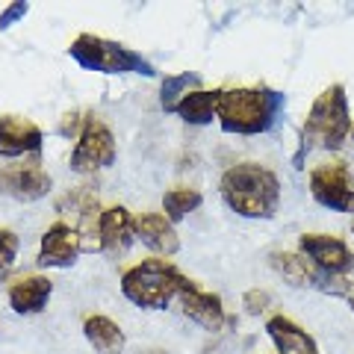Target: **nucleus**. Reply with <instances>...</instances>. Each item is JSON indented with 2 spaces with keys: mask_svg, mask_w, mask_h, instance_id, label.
<instances>
[{
  "mask_svg": "<svg viewBox=\"0 0 354 354\" xmlns=\"http://www.w3.org/2000/svg\"><path fill=\"white\" fill-rule=\"evenodd\" d=\"M80 254H83L80 234H77L68 221L59 218V221H53V225L44 230L36 263L44 266V269H71Z\"/></svg>",
  "mask_w": 354,
  "mask_h": 354,
  "instance_id": "1a4fd4ad",
  "label": "nucleus"
},
{
  "mask_svg": "<svg viewBox=\"0 0 354 354\" xmlns=\"http://www.w3.org/2000/svg\"><path fill=\"white\" fill-rule=\"evenodd\" d=\"M351 136H354V127H351Z\"/></svg>",
  "mask_w": 354,
  "mask_h": 354,
  "instance_id": "a878e982",
  "label": "nucleus"
},
{
  "mask_svg": "<svg viewBox=\"0 0 354 354\" xmlns=\"http://www.w3.org/2000/svg\"><path fill=\"white\" fill-rule=\"evenodd\" d=\"M80 130H83V118L77 115V113H68L62 121V136H71V133H77L80 136Z\"/></svg>",
  "mask_w": 354,
  "mask_h": 354,
  "instance_id": "b1692460",
  "label": "nucleus"
},
{
  "mask_svg": "<svg viewBox=\"0 0 354 354\" xmlns=\"http://www.w3.org/2000/svg\"><path fill=\"white\" fill-rule=\"evenodd\" d=\"M177 301H180L183 316L192 319L195 325H201L204 330H221L225 322H227V313H225L221 298L216 292L201 290V286L192 283V281H186L180 295H177Z\"/></svg>",
  "mask_w": 354,
  "mask_h": 354,
  "instance_id": "9b49d317",
  "label": "nucleus"
},
{
  "mask_svg": "<svg viewBox=\"0 0 354 354\" xmlns=\"http://www.w3.org/2000/svg\"><path fill=\"white\" fill-rule=\"evenodd\" d=\"M269 304H272V295L266 290H248L245 295H242V307H245V313H251V316L266 313Z\"/></svg>",
  "mask_w": 354,
  "mask_h": 354,
  "instance_id": "4be33fe9",
  "label": "nucleus"
},
{
  "mask_svg": "<svg viewBox=\"0 0 354 354\" xmlns=\"http://www.w3.org/2000/svg\"><path fill=\"white\" fill-rule=\"evenodd\" d=\"M221 201L242 218H272L281 207V180L260 162H236L221 174Z\"/></svg>",
  "mask_w": 354,
  "mask_h": 354,
  "instance_id": "f257e3e1",
  "label": "nucleus"
},
{
  "mask_svg": "<svg viewBox=\"0 0 354 354\" xmlns=\"http://www.w3.org/2000/svg\"><path fill=\"white\" fill-rule=\"evenodd\" d=\"M283 109V95L272 92L266 86L248 88H218V106L216 118L225 133H236V136H257V133L272 130Z\"/></svg>",
  "mask_w": 354,
  "mask_h": 354,
  "instance_id": "f03ea898",
  "label": "nucleus"
},
{
  "mask_svg": "<svg viewBox=\"0 0 354 354\" xmlns=\"http://www.w3.org/2000/svg\"><path fill=\"white\" fill-rule=\"evenodd\" d=\"M41 130L21 115H0V157H24L41 151Z\"/></svg>",
  "mask_w": 354,
  "mask_h": 354,
  "instance_id": "ddd939ff",
  "label": "nucleus"
},
{
  "mask_svg": "<svg viewBox=\"0 0 354 354\" xmlns=\"http://www.w3.org/2000/svg\"><path fill=\"white\" fill-rule=\"evenodd\" d=\"M50 295H53L50 278H44V274H27V278H18L9 286V307L21 316H32L48 307Z\"/></svg>",
  "mask_w": 354,
  "mask_h": 354,
  "instance_id": "2eb2a0df",
  "label": "nucleus"
},
{
  "mask_svg": "<svg viewBox=\"0 0 354 354\" xmlns=\"http://www.w3.org/2000/svg\"><path fill=\"white\" fill-rule=\"evenodd\" d=\"M266 334L274 342L278 354H319L316 339L301 325H295L290 316H272L266 322Z\"/></svg>",
  "mask_w": 354,
  "mask_h": 354,
  "instance_id": "dca6fc26",
  "label": "nucleus"
},
{
  "mask_svg": "<svg viewBox=\"0 0 354 354\" xmlns=\"http://www.w3.org/2000/svg\"><path fill=\"white\" fill-rule=\"evenodd\" d=\"M351 136V115H348V97L346 86L334 83L313 101L304 121V148H325L337 151L342 142Z\"/></svg>",
  "mask_w": 354,
  "mask_h": 354,
  "instance_id": "20e7f679",
  "label": "nucleus"
},
{
  "mask_svg": "<svg viewBox=\"0 0 354 354\" xmlns=\"http://www.w3.org/2000/svg\"><path fill=\"white\" fill-rule=\"evenodd\" d=\"M115 162V136L97 115L83 118V130L71 151V171L95 174Z\"/></svg>",
  "mask_w": 354,
  "mask_h": 354,
  "instance_id": "423d86ee",
  "label": "nucleus"
},
{
  "mask_svg": "<svg viewBox=\"0 0 354 354\" xmlns=\"http://www.w3.org/2000/svg\"><path fill=\"white\" fill-rule=\"evenodd\" d=\"M310 195L334 213H354V174L342 160H328L310 169Z\"/></svg>",
  "mask_w": 354,
  "mask_h": 354,
  "instance_id": "0eeeda50",
  "label": "nucleus"
},
{
  "mask_svg": "<svg viewBox=\"0 0 354 354\" xmlns=\"http://www.w3.org/2000/svg\"><path fill=\"white\" fill-rule=\"evenodd\" d=\"M83 337L88 339V346H92L97 354H121L127 346L124 330H121L113 319L97 316V313L83 319Z\"/></svg>",
  "mask_w": 354,
  "mask_h": 354,
  "instance_id": "f3484780",
  "label": "nucleus"
},
{
  "mask_svg": "<svg viewBox=\"0 0 354 354\" xmlns=\"http://www.w3.org/2000/svg\"><path fill=\"white\" fill-rule=\"evenodd\" d=\"M201 204H204V195L198 189H189V186H177V189H169L162 195V209H165V218H169L171 225L174 221H183Z\"/></svg>",
  "mask_w": 354,
  "mask_h": 354,
  "instance_id": "6ab92c4d",
  "label": "nucleus"
},
{
  "mask_svg": "<svg viewBox=\"0 0 354 354\" xmlns=\"http://www.w3.org/2000/svg\"><path fill=\"white\" fill-rule=\"evenodd\" d=\"M198 86H201V77H198L195 71H183V74L165 77L162 86H160V104H162V109H165V113H174V106L180 104V97L195 92Z\"/></svg>",
  "mask_w": 354,
  "mask_h": 354,
  "instance_id": "aec40b11",
  "label": "nucleus"
},
{
  "mask_svg": "<svg viewBox=\"0 0 354 354\" xmlns=\"http://www.w3.org/2000/svg\"><path fill=\"white\" fill-rule=\"evenodd\" d=\"M351 227H354V225H351Z\"/></svg>",
  "mask_w": 354,
  "mask_h": 354,
  "instance_id": "bb28decb",
  "label": "nucleus"
},
{
  "mask_svg": "<svg viewBox=\"0 0 354 354\" xmlns=\"http://www.w3.org/2000/svg\"><path fill=\"white\" fill-rule=\"evenodd\" d=\"M151 354H165V351H151Z\"/></svg>",
  "mask_w": 354,
  "mask_h": 354,
  "instance_id": "393cba45",
  "label": "nucleus"
},
{
  "mask_svg": "<svg viewBox=\"0 0 354 354\" xmlns=\"http://www.w3.org/2000/svg\"><path fill=\"white\" fill-rule=\"evenodd\" d=\"M216 106H218V88L216 92H207V88H195V92L183 95L180 104L174 106V113L180 115L186 124H209L216 118Z\"/></svg>",
  "mask_w": 354,
  "mask_h": 354,
  "instance_id": "a211bd4d",
  "label": "nucleus"
},
{
  "mask_svg": "<svg viewBox=\"0 0 354 354\" xmlns=\"http://www.w3.org/2000/svg\"><path fill=\"white\" fill-rule=\"evenodd\" d=\"M180 272L169 260H142L121 274V292L142 310H165L186 286Z\"/></svg>",
  "mask_w": 354,
  "mask_h": 354,
  "instance_id": "7ed1b4c3",
  "label": "nucleus"
},
{
  "mask_svg": "<svg viewBox=\"0 0 354 354\" xmlns=\"http://www.w3.org/2000/svg\"><path fill=\"white\" fill-rule=\"evenodd\" d=\"M50 174L41 169L39 162L30 165H3L0 169V195L12 198L21 204H32L50 192Z\"/></svg>",
  "mask_w": 354,
  "mask_h": 354,
  "instance_id": "9d476101",
  "label": "nucleus"
},
{
  "mask_svg": "<svg viewBox=\"0 0 354 354\" xmlns=\"http://www.w3.org/2000/svg\"><path fill=\"white\" fill-rule=\"evenodd\" d=\"M133 236H136L142 245H148L151 251L162 254V257H171V254L180 251V236H177L174 225L162 213L133 216Z\"/></svg>",
  "mask_w": 354,
  "mask_h": 354,
  "instance_id": "f8f14e48",
  "label": "nucleus"
},
{
  "mask_svg": "<svg viewBox=\"0 0 354 354\" xmlns=\"http://www.w3.org/2000/svg\"><path fill=\"white\" fill-rule=\"evenodd\" d=\"M298 254L328 274H339V278H351L354 274V254L348 248V242L339 236L301 234L298 236Z\"/></svg>",
  "mask_w": 354,
  "mask_h": 354,
  "instance_id": "6e6552de",
  "label": "nucleus"
},
{
  "mask_svg": "<svg viewBox=\"0 0 354 354\" xmlns=\"http://www.w3.org/2000/svg\"><path fill=\"white\" fill-rule=\"evenodd\" d=\"M30 12V3H24V0H18V3H12V6H6L3 12H0V30H9L15 24L18 18H24Z\"/></svg>",
  "mask_w": 354,
  "mask_h": 354,
  "instance_id": "5701e85b",
  "label": "nucleus"
},
{
  "mask_svg": "<svg viewBox=\"0 0 354 354\" xmlns=\"http://www.w3.org/2000/svg\"><path fill=\"white\" fill-rule=\"evenodd\" d=\"M133 216L124 207H109L101 213V251L118 260L133 245Z\"/></svg>",
  "mask_w": 354,
  "mask_h": 354,
  "instance_id": "4468645a",
  "label": "nucleus"
},
{
  "mask_svg": "<svg viewBox=\"0 0 354 354\" xmlns=\"http://www.w3.org/2000/svg\"><path fill=\"white\" fill-rule=\"evenodd\" d=\"M71 59L86 71H101V74H145L157 77V68L142 57V53L124 48L118 41H109L92 32H80L71 41Z\"/></svg>",
  "mask_w": 354,
  "mask_h": 354,
  "instance_id": "39448f33",
  "label": "nucleus"
},
{
  "mask_svg": "<svg viewBox=\"0 0 354 354\" xmlns=\"http://www.w3.org/2000/svg\"><path fill=\"white\" fill-rule=\"evenodd\" d=\"M18 248H21L18 236L9 227H0V272L12 269V263L18 257Z\"/></svg>",
  "mask_w": 354,
  "mask_h": 354,
  "instance_id": "412c9836",
  "label": "nucleus"
}]
</instances>
